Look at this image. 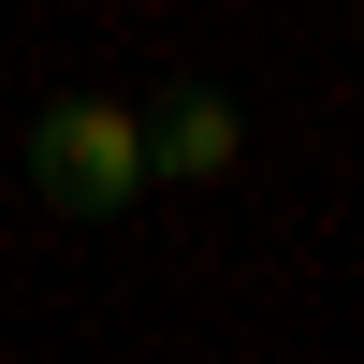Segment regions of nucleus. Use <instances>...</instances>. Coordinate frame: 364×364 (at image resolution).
<instances>
[{
	"instance_id": "f257e3e1",
	"label": "nucleus",
	"mask_w": 364,
	"mask_h": 364,
	"mask_svg": "<svg viewBox=\"0 0 364 364\" xmlns=\"http://www.w3.org/2000/svg\"><path fill=\"white\" fill-rule=\"evenodd\" d=\"M29 190H44L58 219H117V204L146 190V117L117 102V87H58V102L29 117Z\"/></svg>"
},
{
	"instance_id": "f03ea898",
	"label": "nucleus",
	"mask_w": 364,
	"mask_h": 364,
	"mask_svg": "<svg viewBox=\"0 0 364 364\" xmlns=\"http://www.w3.org/2000/svg\"><path fill=\"white\" fill-rule=\"evenodd\" d=\"M233 146H248V117H233L219 87H175V102L146 117V175H190V190H204V175H233Z\"/></svg>"
}]
</instances>
